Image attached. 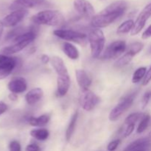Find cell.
Returning <instances> with one entry per match:
<instances>
[{
  "label": "cell",
  "instance_id": "cell-13",
  "mask_svg": "<svg viewBox=\"0 0 151 151\" xmlns=\"http://www.w3.org/2000/svg\"><path fill=\"white\" fill-rule=\"evenodd\" d=\"M45 0H14L10 4V10H16L20 9L27 10L28 8H35L44 4Z\"/></svg>",
  "mask_w": 151,
  "mask_h": 151
},
{
  "label": "cell",
  "instance_id": "cell-4",
  "mask_svg": "<svg viewBox=\"0 0 151 151\" xmlns=\"http://www.w3.org/2000/svg\"><path fill=\"white\" fill-rule=\"evenodd\" d=\"M53 34L59 38L75 43L82 47H86L88 43V35L85 33L73 30V29H55L53 31Z\"/></svg>",
  "mask_w": 151,
  "mask_h": 151
},
{
  "label": "cell",
  "instance_id": "cell-21",
  "mask_svg": "<svg viewBox=\"0 0 151 151\" xmlns=\"http://www.w3.org/2000/svg\"><path fill=\"white\" fill-rule=\"evenodd\" d=\"M62 49L64 54L71 60H77L79 58L80 54L78 48L70 42H64L62 45Z\"/></svg>",
  "mask_w": 151,
  "mask_h": 151
},
{
  "label": "cell",
  "instance_id": "cell-17",
  "mask_svg": "<svg viewBox=\"0 0 151 151\" xmlns=\"http://www.w3.org/2000/svg\"><path fill=\"white\" fill-rule=\"evenodd\" d=\"M77 82L81 87V89H86L90 87L92 83V80L86 72L83 69H77L75 71Z\"/></svg>",
  "mask_w": 151,
  "mask_h": 151
},
{
  "label": "cell",
  "instance_id": "cell-25",
  "mask_svg": "<svg viewBox=\"0 0 151 151\" xmlns=\"http://www.w3.org/2000/svg\"><path fill=\"white\" fill-rule=\"evenodd\" d=\"M134 26V22L133 19H128L125 21L123 23L121 24L117 28L116 33L118 35H124V34L128 33V32L133 29Z\"/></svg>",
  "mask_w": 151,
  "mask_h": 151
},
{
  "label": "cell",
  "instance_id": "cell-10",
  "mask_svg": "<svg viewBox=\"0 0 151 151\" xmlns=\"http://www.w3.org/2000/svg\"><path fill=\"white\" fill-rule=\"evenodd\" d=\"M28 13H29L28 10H24V9L13 10L8 15H7L1 22L5 27H13L20 23L27 16Z\"/></svg>",
  "mask_w": 151,
  "mask_h": 151
},
{
  "label": "cell",
  "instance_id": "cell-35",
  "mask_svg": "<svg viewBox=\"0 0 151 151\" xmlns=\"http://www.w3.org/2000/svg\"><path fill=\"white\" fill-rule=\"evenodd\" d=\"M12 71L7 70V69H0V80H3L7 78L8 75H10L12 73Z\"/></svg>",
  "mask_w": 151,
  "mask_h": 151
},
{
  "label": "cell",
  "instance_id": "cell-20",
  "mask_svg": "<svg viewBox=\"0 0 151 151\" xmlns=\"http://www.w3.org/2000/svg\"><path fill=\"white\" fill-rule=\"evenodd\" d=\"M31 43L29 42H17L13 43V44L10 46L4 47L1 50V54L6 55H10L15 54L21 52L24 49L26 48L28 45Z\"/></svg>",
  "mask_w": 151,
  "mask_h": 151
},
{
  "label": "cell",
  "instance_id": "cell-3",
  "mask_svg": "<svg viewBox=\"0 0 151 151\" xmlns=\"http://www.w3.org/2000/svg\"><path fill=\"white\" fill-rule=\"evenodd\" d=\"M91 54L94 58L100 57L106 43V38L103 30L99 28L91 29L88 35Z\"/></svg>",
  "mask_w": 151,
  "mask_h": 151
},
{
  "label": "cell",
  "instance_id": "cell-33",
  "mask_svg": "<svg viewBox=\"0 0 151 151\" xmlns=\"http://www.w3.org/2000/svg\"><path fill=\"white\" fill-rule=\"evenodd\" d=\"M151 81V66L149 68L148 70L146 72V75L145 76L144 79L142 81V86H147Z\"/></svg>",
  "mask_w": 151,
  "mask_h": 151
},
{
  "label": "cell",
  "instance_id": "cell-9",
  "mask_svg": "<svg viewBox=\"0 0 151 151\" xmlns=\"http://www.w3.org/2000/svg\"><path fill=\"white\" fill-rule=\"evenodd\" d=\"M151 17V2L147 4L142 10L139 14L137 16V19L134 22V26L131 30V35H136L141 32L142 29L145 27L147 20Z\"/></svg>",
  "mask_w": 151,
  "mask_h": 151
},
{
  "label": "cell",
  "instance_id": "cell-27",
  "mask_svg": "<svg viewBox=\"0 0 151 151\" xmlns=\"http://www.w3.org/2000/svg\"><path fill=\"white\" fill-rule=\"evenodd\" d=\"M144 115L145 114L140 113V112H136V113L131 114L125 119V122H124L125 124L124 125H136V123L139 120H141V119L143 117Z\"/></svg>",
  "mask_w": 151,
  "mask_h": 151
},
{
  "label": "cell",
  "instance_id": "cell-42",
  "mask_svg": "<svg viewBox=\"0 0 151 151\" xmlns=\"http://www.w3.org/2000/svg\"><path fill=\"white\" fill-rule=\"evenodd\" d=\"M149 52H150L151 54V47H150V49H149Z\"/></svg>",
  "mask_w": 151,
  "mask_h": 151
},
{
  "label": "cell",
  "instance_id": "cell-12",
  "mask_svg": "<svg viewBox=\"0 0 151 151\" xmlns=\"http://www.w3.org/2000/svg\"><path fill=\"white\" fill-rule=\"evenodd\" d=\"M123 151H151V139L149 137L138 139L128 145Z\"/></svg>",
  "mask_w": 151,
  "mask_h": 151
},
{
  "label": "cell",
  "instance_id": "cell-39",
  "mask_svg": "<svg viewBox=\"0 0 151 151\" xmlns=\"http://www.w3.org/2000/svg\"><path fill=\"white\" fill-rule=\"evenodd\" d=\"M4 25H3V23L1 21H0V40H1V36H2L3 31H4Z\"/></svg>",
  "mask_w": 151,
  "mask_h": 151
},
{
  "label": "cell",
  "instance_id": "cell-30",
  "mask_svg": "<svg viewBox=\"0 0 151 151\" xmlns=\"http://www.w3.org/2000/svg\"><path fill=\"white\" fill-rule=\"evenodd\" d=\"M124 126H125V130H124V132H122V136H123L124 138H126V137H129L134 131V128H135V125H124Z\"/></svg>",
  "mask_w": 151,
  "mask_h": 151
},
{
  "label": "cell",
  "instance_id": "cell-23",
  "mask_svg": "<svg viewBox=\"0 0 151 151\" xmlns=\"http://www.w3.org/2000/svg\"><path fill=\"white\" fill-rule=\"evenodd\" d=\"M78 111L75 112L73 114V115L72 116L70 119V122H69V125L67 127V129L66 131V141H70V139H72V136H73L74 133L75 131V127H76L77 124V120H78Z\"/></svg>",
  "mask_w": 151,
  "mask_h": 151
},
{
  "label": "cell",
  "instance_id": "cell-19",
  "mask_svg": "<svg viewBox=\"0 0 151 151\" xmlns=\"http://www.w3.org/2000/svg\"><path fill=\"white\" fill-rule=\"evenodd\" d=\"M44 96V91L41 88H34L25 95V100L29 106H33L41 100Z\"/></svg>",
  "mask_w": 151,
  "mask_h": 151
},
{
  "label": "cell",
  "instance_id": "cell-32",
  "mask_svg": "<svg viewBox=\"0 0 151 151\" xmlns=\"http://www.w3.org/2000/svg\"><path fill=\"white\" fill-rule=\"evenodd\" d=\"M119 143H120V140L119 139H115L114 141H111L108 145L107 150L109 151H114L118 147Z\"/></svg>",
  "mask_w": 151,
  "mask_h": 151
},
{
  "label": "cell",
  "instance_id": "cell-11",
  "mask_svg": "<svg viewBox=\"0 0 151 151\" xmlns=\"http://www.w3.org/2000/svg\"><path fill=\"white\" fill-rule=\"evenodd\" d=\"M73 6L75 10L83 17L91 19L94 16L95 10L88 0H74Z\"/></svg>",
  "mask_w": 151,
  "mask_h": 151
},
{
  "label": "cell",
  "instance_id": "cell-7",
  "mask_svg": "<svg viewBox=\"0 0 151 151\" xmlns=\"http://www.w3.org/2000/svg\"><path fill=\"white\" fill-rule=\"evenodd\" d=\"M143 48H144L143 43L139 42V41L131 43L128 46L126 52L115 62L114 66L116 67L120 68L129 64L131 60H133L134 56L137 55L138 53H139L143 50Z\"/></svg>",
  "mask_w": 151,
  "mask_h": 151
},
{
  "label": "cell",
  "instance_id": "cell-36",
  "mask_svg": "<svg viewBox=\"0 0 151 151\" xmlns=\"http://www.w3.org/2000/svg\"><path fill=\"white\" fill-rule=\"evenodd\" d=\"M151 37V24L143 32L142 35V39H147V38H150Z\"/></svg>",
  "mask_w": 151,
  "mask_h": 151
},
{
  "label": "cell",
  "instance_id": "cell-43",
  "mask_svg": "<svg viewBox=\"0 0 151 151\" xmlns=\"http://www.w3.org/2000/svg\"><path fill=\"white\" fill-rule=\"evenodd\" d=\"M100 1H105V0H100Z\"/></svg>",
  "mask_w": 151,
  "mask_h": 151
},
{
  "label": "cell",
  "instance_id": "cell-41",
  "mask_svg": "<svg viewBox=\"0 0 151 151\" xmlns=\"http://www.w3.org/2000/svg\"><path fill=\"white\" fill-rule=\"evenodd\" d=\"M148 137H149V138H150V139H151V131H150V133H149V134H148Z\"/></svg>",
  "mask_w": 151,
  "mask_h": 151
},
{
  "label": "cell",
  "instance_id": "cell-16",
  "mask_svg": "<svg viewBox=\"0 0 151 151\" xmlns=\"http://www.w3.org/2000/svg\"><path fill=\"white\" fill-rule=\"evenodd\" d=\"M52 66L58 76H67L69 75L68 69L63 59L58 56H53L50 60Z\"/></svg>",
  "mask_w": 151,
  "mask_h": 151
},
{
  "label": "cell",
  "instance_id": "cell-18",
  "mask_svg": "<svg viewBox=\"0 0 151 151\" xmlns=\"http://www.w3.org/2000/svg\"><path fill=\"white\" fill-rule=\"evenodd\" d=\"M19 64L17 58L0 54V69H7L13 72Z\"/></svg>",
  "mask_w": 151,
  "mask_h": 151
},
{
  "label": "cell",
  "instance_id": "cell-37",
  "mask_svg": "<svg viewBox=\"0 0 151 151\" xmlns=\"http://www.w3.org/2000/svg\"><path fill=\"white\" fill-rule=\"evenodd\" d=\"M7 109H8V107H7V104L4 103V102L0 101V115L5 113V112L7 111Z\"/></svg>",
  "mask_w": 151,
  "mask_h": 151
},
{
  "label": "cell",
  "instance_id": "cell-2",
  "mask_svg": "<svg viewBox=\"0 0 151 151\" xmlns=\"http://www.w3.org/2000/svg\"><path fill=\"white\" fill-rule=\"evenodd\" d=\"M31 21L37 25L55 27L64 23L65 19L62 13L57 10H44L31 17Z\"/></svg>",
  "mask_w": 151,
  "mask_h": 151
},
{
  "label": "cell",
  "instance_id": "cell-29",
  "mask_svg": "<svg viewBox=\"0 0 151 151\" xmlns=\"http://www.w3.org/2000/svg\"><path fill=\"white\" fill-rule=\"evenodd\" d=\"M151 99V91H147L144 94V95L142 96V98L141 100V104H142V108L143 109H145L147 107V106L148 105L149 102H150Z\"/></svg>",
  "mask_w": 151,
  "mask_h": 151
},
{
  "label": "cell",
  "instance_id": "cell-8",
  "mask_svg": "<svg viewBox=\"0 0 151 151\" xmlns=\"http://www.w3.org/2000/svg\"><path fill=\"white\" fill-rule=\"evenodd\" d=\"M100 102V98L93 91L86 89H81L79 94V103L83 110L90 111L95 108Z\"/></svg>",
  "mask_w": 151,
  "mask_h": 151
},
{
  "label": "cell",
  "instance_id": "cell-24",
  "mask_svg": "<svg viewBox=\"0 0 151 151\" xmlns=\"http://www.w3.org/2000/svg\"><path fill=\"white\" fill-rule=\"evenodd\" d=\"M31 137L38 141H45L50 136V132L46 128H38L33 129L30 131Z\"/></svg>",
  "mask_w": 151,
  "mask_h": 151
},
{
  "label": "cell",
  "instance_id": "cell-15",
  "mask_svg": "<svg viewBox=\"0 0 151 151\" xmlns=\"http://www.w3.org/2000/svg\"><path fill=\"white\" fill-rule=\"evenodd\" d=\"M71 80L69 75L58 76L57 78V96L58 97H64L70 88Z\"/></svg>",
  "mask_w": 151,
  "mask_h": 151
},
{
  "label": "cell",
  "instance_id": "cell-38",
  "mask_svg": "<svg viewBox=\"0 0 151 151\" xmlns=\"http://www.w3.org/2000/svg\"><path fill=\"white\" fill-rule=\"evenodd\" d=\"M41 62L44 63V64H47L49 62H50V60H51V58H50V56H49V55L44 54V55H42L41 56Z\"/></svg>",
  "mask_w": 151,
  "mask_h": 151
},
{
  "label": "cell",
  "instance_id": "cell-40",
  "mask_svg": "<svg viewBox=\"0 0 151 151\" xmlns=\"http://www.w3.org/2000/svg\"><path fill=\"white\" fill-rule=\"evenodd\" d=\"M9 98H10V100H13V101L16 100H17V94L11 93V94H10V95H9Z\"/></svg>",
  "mask_w": 151,
  "mask_h": 151
},
{
  "label": "cell",
  "instance_id": "cell-14",
  "mask_svg": "<svg viewBox=\"0 0 151 151\" xmlns=\"http://www.w3.org/2000/svg\"><path fill=\"white\" fill-rule=\"evenodd\" d=\"M9 91L13 94H22L27 88V83L24 78H15L7 85Z\"/></svg>",
  "mask_w": 151,
  "mask_h": 151
},
{
  "label": "cell",
  "instance_id": "cell-6",
  "mask_svg": "<svg viewBox=\"0 0 151 151\" xmlns=\"http://www.w3.org/2000/svg\"><path fill=\"white\" fill-rule=\"evenodd\" d=\"M126 42L122 40H118L111 43L100 56L103 60H111L118 58L127 50Z\"/></svg>",
  "mask_w": 151,
  "mask_h": 151
},
{
  "label": "cell",
  "instance_id": "cell-31",
  "mask_svg": "<svg viewBox=\"0 0 151 151\" xmlns=\"http://www.w3.org/2000/svg\"><path fill=\"white\" fill-rule=\"evenodd\" d=\"M10 151H22V147L18 141H12L9 145Z\"/></svg>",
  "mask_w": 151,
  "mask_h": 151
},
{
  "label": "cell",
  "instance_id": "cell-5",
  "mask_svg": "<svg viewBox=\"0 0 151 151\" xmlns=\"http://www.w3.org/2000/svg\"><path fill=\"white\" fill-rule=\"evenodd\" d=\"M137 94V92H134L120 100L117 105L111 111L109 116V120L111 122L116 121L128 109H129L134 103Z\"/></svg>",
  "mask_w": 151,
  "mask_h": 151
},
{
  "label": "cell",
  "instance_id": "cell-1",
  "mask_svg": "<svg viewBox=\"0 0 151 151\" xmlns=\"http://www.w3.org/2000/svg\"><path fill=\"white\" fill-rule=\"evenodd\" d=\"M128 5V2L125 0H117L111 3L101 12L94 15L91 19V25L99 29L109 26L125 14Z\"/></svg>",
  "mask_w": 151,
  "mask_h": 151
},
{
  "label": "cell",
  "instance_id": "cell-26",
  "mask_svg": "<svg viewBox=\"0 0 151 151\" xmlns=\"http://www.w3.org/2000/svg\"><path fill=\"white\" fill-rule=\"evenodd\" d=\"M147 72V68L145 66H142V67L138 68L135 72L133 74L132 77V82L133 83H138L139 82L144 79L145 76Z\"/></svg>",
  "mask_w": 151,
  "mask_h": 151
},
{
  "label": "cell",
  "instance_id": "cell-34",
  "mask_svg": "<svg viewBox=\"0 0 151 151\" xmlns=\"http://www.w3.org/2000/svg\"><path fill=\"white\" fill-rule=\"evenodd\" d=\"M41 149H40V147L37 144H32L28 145L25 148V151H40Z\"/></svg>",
  "mask_w": 151,
  "mask_h": 151
},
{
  "label": "cell",
  "instance_id": "cell-28",
  "mask_svg": "<svg viewBox=\"0 0 151 151\" xmlns=\"http://www.w3.org/2000/svg\"><path fill=\"white\" fill-rule=\"evenodd\" d=\"M150 115L147 114H145V115L143 116V117L142 118L140 122L139 123L138 127H137V134H142L145 131L147 128L148 127L149 123H150Z\"/></svg>",
  "mask_w": 151,
  "mask_h": 151
},
{
  "label": "cell",
  "instance_id": "cell-22",
  "mask_svg": "<svg viewBox=\"0 0 151 151\" xmlns=\"http://www.w3.org/2000/svg\"><path fill=\"white\" fill-rule=\"evenodd\" d=\"M50 119V116L47 114L41 115L38 117L35 116H29L27 119V122L32 126L34 127H42L47 125Z\"/></svg>",
  "mask_w": 151,
  "mask_h": 151
}]
</instances>
